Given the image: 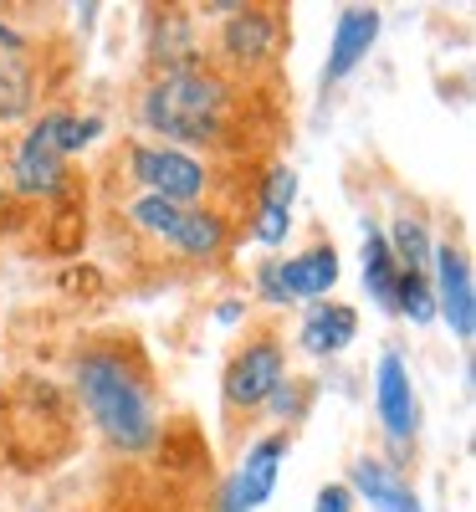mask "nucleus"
Segmentation results:
<instances>
[{
    "label": "nucleus",
    "instance_id": "obj_1",
    "mask_svg": "<svg viewBox=\"0 0 476 512\" xmlns=\"http://www.w3.org/2000/svg\"><path fill=\"white\" fill-rule=\"evenodd\" d=\"M72 384H77V400H82V410H88V420L113 446L144 451L159 436L149 369L139 364L134 349H113V344L82 349L77 364H72Z\"/></svg>",
    "mask_w": 476,
    "mask_h": 512
},
{
    "label": "nucleus",
    "instance_id": "obj_2",
    "mask_svg": "<svg viewBox=\"0 0 476 512\" xmlns=\"http://www.w3.org/2000/svg\"><path fill=\"white\" fill-rule=\"evenodd\" d=\"M231 108H236V93L215 67H169L139 98L144 128L175 144H221L231 128Z\"/></svg>",
    "mask_w": 476,
    "mask_h": 512
},
{
    "label": "nucleus",
    "instance_id": "obj_3",
    "mask_svg": "<svg viewBox=\"0 0 476 512\" xmlns=\"http://www.w3.org/2000/svg\"><path fill=\"white\" fill-rule=\"evenodd\" d=\"M128 175H134V185H144V195L175 200V205H195L210 190V169L195 154L169 149V144H134Z\"/></svg>",
    "mask_w": 476,
    "mask_h": 512
},
{
    "label": "nucleus",
    "instance_id": "obj_4",
    "mask_svg": "<svg viewBox=\"0 0 476 512\" xmlns=\"http://www.w3.org/2000/svg\"><path fill=\"white\" fill-rule=\"evenodd\" d=\"M430 297H436V318H446V328L461 338V344H471L476 333V282H471V262L461 246H436L430 251Z\"/></svg>",
    "mask_w": 476,
    "mask_h": 512
},
{
    "label": "nucleus",
    "instance_id": "obj_5",
    "mask_svg": "<svg viewBox=\"0 0 476 512\" xmlns=\"http://www.w3.org/2000/svg\"><path fill=\"white\" fill-rule=\"evenodd\" d=\"M287 379V354L277 338H256V344H246L231 364H226V379H221V395L231 410H256L267 405V395L277 390V384Z\"/></svg>",
    "mask_w": 476,
    "mask_h": 512
},
{
    "label": "nucleus",
    "instance_id": "obj_6",
    "mask_svg": "<svg viewBox=\"0 0 476 512\" xmlns=\"http://www.w3.org/2000/svg\"><path fill=\"white\" fill-rule=\"evenodd\" d=\"M374 410H379L384 436L395 446L415 441V431H420V395L410 384V364L395 349L379 354V364H374Z\"/></svg>",
    "mask_w": 476,
    "mask_h": 512
},
{
    "label": "nucleus",
    "instance_id": "obj_7",
    "mask_svg": "<svg viewBox=\"0 0 476 512\" xmlns=\"http://www.w3.org/2000/svg\"><path fill=\"white\" fill-rule=\"evenodd\" d=\"M11 180L21 195H57L67 180V154L57 144V113H47L41 123H31V134L16 149V169Z\"/></svg>",
    "mask_w": 476,
    "mask_h": 512
},
{
    "label": "nucleus",
    "instance_id": "obj_8",
    "mask_svg": "<svg viewBox=\"0 0 476 512\" xmlns=\"http://www.w3.org/2000/svg\"><path fill=\"white\" fill-rule=\"evenodd\" d=\"M379 11L374 6H349L338 16L333 26V47H328V62H323V88H333V82H343L349 72L364 67V57L374 52V41H379Z\"/></svg>",
    "mask_w": 476,
    "mask_h": 512
},
{
    "label": "nucleus",
    "instance_id": "obj_9",
    "mask_svg": "<svg viewBox=\"0 0 476 512\" xmlns=\"http://www.w3.org/2000/svg\"><path fill=\"white\" fill-rule=\"evenodd\" d=\"M338 251L328 241L308 246V251H297L287 256V262H277V287L287 303H308V297H328L338 287Z\"/></svg>",
    "mask_w": 476,
    "mask_h": 512
},
{
    "label": "nucleus",
    "instance_id": "obj_10",
    "mask_svg": "<svg viewBox=\"0 0 476 512\" xmlns=\"http://www.w3.org/2000/svg\"><path fill=\"white\" fill-rule=\"evenodd\" d=\"M282 461H287V436H262V441H251V451H246L241 466H236V477L226 482L246 512H251V507H262V502L277 492Z\"/></svg>",
    "mask_w": 476,
    "mask_h": 512
},
{
    "label": "nucleus",
    "instance_id": "obj_11",
    "mask_svg": "<svg viewBox=\"0 0 476 512\" xmlns=\"http://www.w3.org/2000/svg\"><path fill=\"white\" fill-rule=\"evenodd\" d=\"M349 482H354L349 492H359L374 512H420V497L410 492V482L379 456H359L349 466Z\"/></svg>",
    "mask_w": 476,
    "mask_h": 512
},
{
    "label": "nucleus",
    "instance_id": "obj_12",
    "mask_svg": "<svg viewBox=\"0 0 476 512\" xmlns=\"http://www.w3.org/2000/svg\"><path fill=\"white\" fill-rule=\"evenodd\" d=\"M354 333H359V313L354 308H343V303H318L308 318H302V333H297V344L302 354H313V359H333L354 344Z\"/></svg>",
    "mask_w": 476,
    "mask_h": 512
},
{
    "label": "nucleus",
    "instance_id": "obj_13",
    "mask_svg": "<svg viewBox=\"0 0 476 512\" xmlns=\"http://www.w3.org/2000/svg\"><path fill=\"white\" fill-rule=\"evenodd\" d=\"M272 47H277V16L256 6H236V16L221 31V52L246 67V62H267Z\"/></svg>",
    "mask_w": 476,
    "mask_h": 512
},
{
    "label": "nucleus",
    "instance_id": "obj_14",
    "mask_svg": "<svg viewBox=\"0 0 476 512\" xmlns=\"http://www.w3.org/2000/svg\"><path fill=\"white\" fill-rule=\"evenodd\" d=\"M395 277H400V267L389 256L384 231L364 221V287L374 297V308H384V313H395Z\"/></svg>",
    "mask_w": 476,
    "mask_h": 512
},
{
    "label": "nucleus",
    "instance_id": "obj_15",
    "mask_svg": "<svg viewBox=\"0 0 476 512\" xmlns=\"http://www.w3.org/2000/svg\"><path fill=\"white\" fill-rule=\"evenodd\" d=\"M128 221H134L139 231H149L154 241L164 246H175L185 221H190V205H175V200H159V195H139V200H128Z\"/></svg>",
    "mask_w": 476,
    "mask_h": 512
},
{
    "label": "nucleus",
    "instance_id": "obj_16",
    "mask_svg": "<svg viewBox=\"0 0 476 512\" xmlns=\"http://www.w3.org/2000/svg\"><path fill=\"white\" fill-rule=\"evenodd\" d=\"M384 241H389V256H395V267H400V272H430V251H436V241H430L425 221L400 216L395 231H389Z\"/></svg>",
    "mask_w": 476,
    "mask_h": 512
},
{
    "label": "nucleus",
    "instance_id": "obj_17",
    "mask_svg": "<svg viewBox=\"0 0 476 512\" xmlns=\"http://www.w3.org/2000/svg\"><path fill=\"white\" fill-rule=\"evenodd\" d=\"M395 313H405L410 323L436 318V297H430V277L425 272H400L395 277Z\"/></svg>",
    "mask_w": 476,
    "mask_h": 512
},
{
    "label": "nucleus",
    "instance_id": "obj_18",
    "mask_svg": "<svg viewBox=\"0 0 476 512\" xmlns=\"http://www.w3.org/2000/svg\"><path fill=\"white\" fill-rule=\"evenodd\" d=\"M256 241L262 246H282L287 241V231H292V210H277V205H262L256 210Z\"/></svg>",
    "mask_w": 476,
    "mask_h": 512
},
{
    "label": "nucleus",
    "instance_id": "obj_19",
    "mask_svg": "<svg viewBox=\"0 0 476 512\" xmlns=\"http://www.w3.org/2000/svg\"><path fill=\"white\" fill-rule=\"evenodd\" d=\"M313 512H354V492L343 487V482H328V487H318Z\"/></svg>",
    "mask_w": 476,
    "mask_h": 512
},
{
    "label": "nucleus",
    "instance_id": "obj_20",
    "mask_svg": "<svg viewBox=\"0 0 476 512\" xmlns=\"http://www.w3.org/2000/svg\"><path fill=\"white\" fill-rule=\"evenodd\" d=\"M256 287H262V303L287 308V297H282V287H277V262H262V272H256Z\"/></svg>",
    "mask_w": 476,
    "mask_h": 512
},
{
    "label": "nucleus",
    "instance_id": "obj_21",
    "mask_svg": "<svg viewBox=\"0 0 476 512\" xmlns=\"http://www.w3.org/2000/svg\"><path fill=\"white\" fill-rule=\"evenodd\" d=\"M241 313H246L241 303H226V308H215V323H226V328H231V323H241Z\"/></svg>",
    "mask_w": 476,
    "mask_h": 512
}]
</instances>
